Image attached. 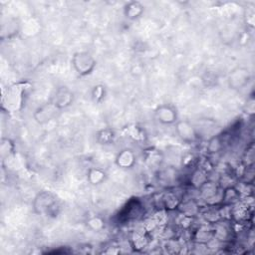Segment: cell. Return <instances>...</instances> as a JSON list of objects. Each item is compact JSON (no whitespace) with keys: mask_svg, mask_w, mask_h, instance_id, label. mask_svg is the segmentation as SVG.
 Masks as SVG:
<instances>
[{"mask_svg":"<svg viewBox=\"0 0 255 255\" xmlns=\"http://www.w3.org/2000/svg\"><path fill=\"white\" fill-rule=\"evenodd\" d=\"M134 162H135L134 154L131 151H129V150L123 151L121 154H119V156L117 158L118 166L126 168V169L132 167Z\"/></svg>","mask_w":255,"mask_h":255,"instance_id":"6","label":"cell"},{"mask_svg":"<svg viewBox=\"0 0 255 255\" xmlns=\"http://www.w3.org/2000/svg\"><path fill=\"white\" fill-rule=\"evenodd\" d=\"M73 66H74L77 73L81 76L89 75L96 66V61L87 52L76 53L73 57Z\"/></svg>","mask_w":255,"mask_h":255,"instance_id":"1","label":"cell"},{"mask_svg":"<svg viewBox=\"0 0 255 255\" xmlns=\"http://www.w3.org/2000/svg\"><path fill=\"white\" fill-rule=\"evenodd\" d=\"M35 208L39 210V213L50 215L53 211H56V209L58 208V204L56 198L51 194L43 193L39 195L38 198H36Z\"/></svg>","mask_w":255,"mask_h":255,"instance_id":"2","label":"cell"},{"mask_svg":"<svg viewBox=\"0 0 255 255\" xmlns=\"http://www.w3.org/2000/svg\"><path fill=\"white\" fill-rule=\"evenodd\" d=\"M176 131L179 138L184 142H191L196 140V132L189 122H180L176 125Z\"/></svg>","mask_w":255,"mask_h":255,"instance_id":"4","label":"cell"},{"mask_svg":"<svg viewBox=\"0 0 255 255\" xmlns=\"http://www.w3.org/2000/svg\"><path fill=\"white\" fill-rule=\"evenodd\" d=\"M126 15L128 18L136 19L138 18L142 12V6L138 2H132L128 5V8L126 9Z\"/></svg>","mask_w":255,"mask_h":255,"instance_id":"7","label":"cell"},{"mask_svg":"<svg viewBox=\"0 0 255 255\" xmlns=\"http://www.w3.org/2000/svg\"><path fill=\"white\" fill-rule=\"evenodd\" d=\"M156 116L159 122L166 125L173 124L177 119L175 109L169 105H163L159 107L158 110L156 111Z\"/></svg>","mask_w":255,"mask_h":255,"instance_id":"3","label":"cell"},{"mask_svg":"<svg viewBox=\"0 0 255 255\" xmlns=\"http://www.w3.org/2000/svg\"><path fill=\"white\" fill-rule=\"evenodd\" d=\"M72 99H73V95L67 89L62 88L57 92V95L55 96L54 105L59 109L64 108L71 104Z\"/></svg>","mask_w":255,"mask_h":255,"instance_id":"5","label":"cell"}]
</instances>
